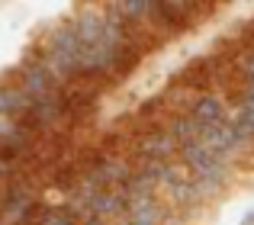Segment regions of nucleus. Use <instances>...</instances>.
Listing matches in <instances>:
<instances>
[{"mask_svg": "<svg viewBox=\"0 0 254 225\" xmlns=\"http://www.w3.org/2000/svg\"><path fill=\"white\" fill-rule=\"evenodd\" d=\"M119 225H158V222H148V219H135V216H126Z\"/></svg>", "mask_w": 254, "mask_h": 225, "instance_id": "14", "label": "nucleus"}, {"mask_svg": "<svg viewBox=\"0 0 254 225\" xmlns=\"http://www.w3.org/2000/svg\"><path fill=\"white\" fill-rule=\"evenodd\" d=\"M49 216H52V203L45 200V196H36L16 225H45V222H49Z\"/></svg>", "mask_w": 254, "mask_h": 225, "instance_id": "11", "label": "nucleus"}, {"mask_svg": "<svg viewBox=\"0 0 254 225\" xmlns=\"http://www.w3.org/2000/svg\"><path fill=\"white\" fill-rule=\"evenodd\" d=\"M129 155L135 158H155V161H177V142L171 138V132L164 129V122L142 125L135 145Z\"/></svg>", "mask_w": 254, "mask_h": 225, "instance_id": "6", "label": "nucleus"}, {"mask_svg": "<svg viewBox=\"0 0 254 225\" xmlns=\"http://www.w3.org/2000/svg\"><path fill=\"white\" fill-rule=\"evenodd\" d=\"M216 13V6L209 0H155L148 13V26L158 39H174L193 32L203 19H209Z\"/></svg>", "mask_w": 254, "mask_h": 225, "instance_id": "1", "label": "nucleus"}, {"mask_svg": "<svg viewBox=\"0 0 254 225\" xmlns=\"http://www.w3.org/2000/svg\"><path fill=\"white\" fill-rule=\"evenodd\" d=\"M238 81L242 84H254V49H245L242 58H238Z\"/></svg>", "mask_w": 254, "mask_h": 225, "instance_id": "13", "label": "nucleus"}, {"mask_svg": "<svg viewBox=\"0 0 254 225\" xmlns=\"http://www.w3.org/2000/svg\"><path fill=\"white\" fill-rule=\"evenodd\" d=\"M232 129L245 138V142L254 145V107H242L232 112Z\"/></svg>", "mask_w": 254, "mask_h": 225, "instance_id": "12", "label": "nucleus"}, {"mask_svg": "<svg viewBox=\"0 0 254 225\" xmlns=\"http://www.w3.org/2000/svg\"><path fill=\"white\" fill-rule=\"evenodd\" d=\"M190 116H193V122L199 125V129H209V125H225V122H232V110H229V103H225V97L222 94H199V97H193V103H190Z\"/></svg>", "mask_w": 254, "mask_h": 225, "instance_id": "7", "label": "nucleus"}, {"mask_svg": "<svg viewBox=\"0 0 254 225\" xmlns=\"http://www.w3.org/2000/svg\"><path fill=\"white\" fill-rule=\"evenodd\" d=\"M245 225H254V209H251L248 216H245Z\"/></svg>", "mask_w": 254, "mask_h": 225, "instance_id": "16", "label": "nucleus"}, {"mask_svg": "<svg viewBox=\"0 0 254 225\" xmlns=\"http://www.w3.org/2000/svg\"><path fill=\"white\" fill-rule=\"evenodd\" d=\"M0 225H6V222H3V213H0Z\"/></svg>", "mask_w": 254, "mask_h": 225, "instance_id": "18", "label": "nucleus"}, {"mask_svg": "<svg viewBox=\"0 0 254 225\" xmlns=\"http://www.w3.org/2000/svg\"><path fill=\"white\" fill-rule=\"evenodd\" d=\"M84 225H113V222H103V219H97V216H87Z\"/></svg>", "mask_w": 254, "mask_h": 225, "instance_id": "15", "label": "nucleus"}, {"mask_svg": "<svg viewBox=\"0 0 254 225\" xmlns=\"http://www.w3.org/2000/svg\"><path fill=\"white\" fill-rule=\"evenodd\" d=\"M177 161L184 164L193 177H196L199 187H203L209 196H219L232 183V170H235V164H229L225 158L212 155L203 142L180 145V148H177Z\"/></svg>", "mask_w": 254, "mask_h": 225, "instance_id": "3", "label": "nucleus"}, {"mask_svg": "<svg viewBox=\"0 0 254 225\" xmlns=\"http://www.w3.org/2000/svg\"><path fill=\"white\" fill-rule=\"evenodd\" d=\"M3 180H6V170L0 168V190H3Z\"/></svg>", "mask_w": 254, "mask_h": 225, "instance_id": "17", "label": "nucleus"}, {"mask_svg": "<svg viewBox=\"0 0 254 225\" xmlns=\"http://www.w3.org/2000/svg\"><path fill=\"white\" fill-rule=\"evenodd\" d=\"M164 129L171 132V138L180 145H190V142H199V125L193 122L190 112H180V116H168V122H164Z\"/></svg>", "mask_w": 254, "mask_h": 225, "instance_id": "10", "label": "nucleus"}, {"mask_svg": "<svg viewBox=\"0 0 254 225\" xmlns=\"http://www.w3.org/2000/svg\"><path fill=\"white\" fill-rule=\"evenodd\" d=\"M29 110H32L29 97H26L23 87H19V84L10 77V71H3V74H0V119L16 122V119L26 116Z\"/></svg>", "mask_w": 254, "mask_h": 225, "instance_id": "8", "label": "nucleus"}, {"mask_svg": "<svg viewBox=\"0 0 254 225\" xmlns=\"http://www.w3.org/2000/svg\"><path fill=\"white\" fill-rule=\"evenodd\" d=\"M45 49H49V61L52 71L62 84H74L77 71H81V36H77V26L71 19V13L58 16L55 23L45 29L42 36Z\"/></svg>", "mask_w": 254, "mask_h": 225, "instance_id": "2", "label": "nucleus"}, {"mask_svg": "<svg viewBox=\"0 0 254 225\" xmlns=\"http://www.w3.org/2000/svg\"><path fill=\"white\" fill-rule=\"evenodd\" d=\"M216 71H219V58L212 52H203V55H193L187 64H180L171 74V84H180L190 94H212L216 90Z\"/></svg>", "mask_w": 254, "mask_h": 225, "instance_id": "5", "label": "nucleus"}, {"mask_svg": "<svg viewBox=\"0 0 254 225\" xmlns=\"http://www.w3.org/2000/svg\"><path fill=\"white\" fill-rule=\"evenodd\" d=\"M161 193L168 196V203L177 213H190V209H199V206H206V203L212 200L209 193H206L203 187H199V180L190 174V170L184 168L180 161H174L171 164V170H168V180H164V187H161Z\"/></svg>", "mask_w": 254, "mask_h": 225, "instance_id": "4", "label": "nucleus"}, {"mask_svg": "<svg viewBox=\"0 0 254 225\" xmlns=\"http://www.w3.org/2000/svg\"><path fill=\"white\" fill-rule=\"evenodd\" d=\"M81 168H77V161L71 158V161H64V164H58L55 170H52V177H49V183H45V190H52V193H58V196H64L68 200L71 193H74V187L81 183Z\"/></svg>", "mask_w": 254, "mask_h": 225, "instance_id": "9", "label": "nucleus"}]
</instances>
